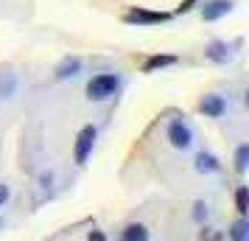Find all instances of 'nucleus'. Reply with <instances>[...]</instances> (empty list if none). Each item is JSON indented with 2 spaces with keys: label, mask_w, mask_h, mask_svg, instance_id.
<instances>
[{
  "label": "nucleus",
  "mask_w": 249,
  "mask_h": 241,
  "mask_svg": "<svg viewBox=\"0 0 249 241\" xmlns=\"http://www.w3.org/2000/svg\"><path fill=\"white\" fill-rule=\"evenodd\" d=\"M115 90H118V79H115L112 73H101V76H95V79L87 84V98L104 101V98L115 95Z\"/></svg>",
  "instance_id": "f257e3e1"
},
{
  "label": "nucleus",
  "mask_w": 249,
  "mask_h": 241,
  "mask_svg": "<svg viewBox=\"0 0 249 241\" xmlns=\"http://www.w3.org/2000/svg\"><path fill=\"white\" fill-rule=\"evenodd\" d=\"M124 20L129 25H157V23H168L171 14H165V12H148V9H132V12H126Z\"/></svg>",
  "instance_id": "f03ea898"
},
{
  "label": "nucleus",
  "mask_w": 249,
  "mask_h": 241,
  "mask_svg": "<svg viewBox=\"0 0 249 241\" xmlns=\"http://www.w3.org/2000/svg\"><path fill=\"white\" fill-rule=\"evenodd\" d=\"M92 146H95V127H84L79 132V138H76V151H73V157L76 163H84L90 157Z\"/></svg>",
  "instance_id": "7ed1b4c3"
},
{
  "label": "nucleus",
  "mask_w": 249,
  "mask_h": 241,
  "mask_svg": "<svg viewBox=\"0 0 249 241\" xmlns=\"http://www.w3.org/2000/svg\"><path fill=\"white\" fill-rule=\"evenodd\" d=\"M168 140L177 146V149H188V146H191V140H193L191 138V129L185 127L182 121H174V124L168 127Z\"/></svg>",
  "instance_id": "20e7f679"
},
{
  "label": "nucleus",
  "mask_w": 249,
  "mask_h": 241,
  "mask_svg": "<svg viewBox=\"0 0 249 241\" xmlns=\"http://www.w3.org/2000/svg\"><path fill=\"white\" fill-rule=\"evenodd\" d=\"M230 9H232V0H210V3L202 9V17L207 20V23H213V20H218V17H224Z\"/></svg>",
  "instance_id": "39448f33"
},
{
  "label": "nucleus",
  "mask_w": 249,
  "mask_h": 241,
  "mask_svg": "<svg viewBox=\"0 0 249 241\" xmlns=\"http://www.w3.org/2000/svg\"><path fill=\"white\" fill-rule=\"evenodd\" d=\"M199 107H202V112L210 115V118H221V115H224V110H227V104H224V98H221V95H204Z\"/></svg>",
  "instance_id": "423d86ee"
},
{
  "label": "nucleus",
  "mask_w": 249,
  "mask_h": 241,
  "mask_svg": "<svg viewBox=\"0 0 249 241\" xmlns=\"http://www.w3.org/2000/svg\"><path fill=\"white\" fill-rule=\"evenodd\" d=\"M174 62H177V56H171V54H154V56H148V59H146L143 70H146V73H154V70L168 68V65H174Z\"/></svg>",
  "instance_id": "0eeeda50"
},
{
  "label": "nucleus",
  "mask_w": 249,
  "mask_h": 241,
  "mask_svg": "<svg viewBox=\"0 0 249 241\" xmlns=\"http://www.w3.org/2000/svg\"><path fill=\"white\" fill-rule=\"evenodd\" d=\"M121 239L124 241H146L148 239V230L143 224H129V227L121 230Z\"/></svg>",
  "instance_id": "6e6552de"
},
{
  "label": "nucleus",
  "mask_w": 249,
  "mask_h": 241,
  "mask_svg": "<svg viewBox=\"0 0 249 241\" xmlns=\"http://www.w3.org/2000/svg\"><path fill=\"white\" fill-rule=\"evenodd\" d=\"M207 56L213 59V62H227L230 59V48L224 42H213V45L207 48Z\"/></svg>",
  "instance_id": "1a4fd4ad"
},
{
  "label": "nucleus",
  "mask_w": 249,
  "mask_h": 241,
  "mask_svg": "<svg viewBox=\"0 0 249 241\" xmlns=\"http://www.w3.org/2000/svg\"><path fill=\"white\" fill-rule=\"evenodd\" d=\"M196 168H199V171H218V168H221V166H218V160H215L213 154H199V157H196Z\"/></svg>",
  "instance_id": "9d476101"
},
{
  "label": "nucleus",
  "mask_w": 249,
  "mask_h": 241,
  "mask_svg": "<svg viewBox=\"0 0 249 241\" xmlns=\"http://www.w3.org/2000/svg\"><path fill=\"white\" fill-rule=\"evenodd\" d=\"M79 59H68V62H62L59 65V70H56V79H68V76H76L79 73Z\"/></svg>",
  "instance_id": "9b49d317"
},
{
  "label": "nucleus",
  "mask_w": 249,
  "mask_h": 241,
  "mask_svg": "<svg viewBox=\"0 0 249 241\" xmlns=\"http://www.w3.org/2000/svg\"><path fill=\"white\" fill-rule=\"evenodd\" d=\"M230 236H232L235 241H244V239H247V236H249V222H247V216H241L235 224H232V233H230Z\"/></svg>",
  "instance_id": "f8f14e48"
},
{
  "label": "nucleus",
  "mask_w": 249,
  "mask_h": 241,
  "mask_svg": "<svg viewBox=\"0 0 249 241\" xmlns=\"http://www.w3.org/2000/svg\"><path fill=\"white\" fill-rule=\"evenodd\" d=\"M247 163H249V146H238V151H235V171L244 174L247 171Z\"/></svg>",
  "instance_id": "ddd939ff"
},
{
  "label": "nucleus",
  "mask_w": 249,
  "mask_h": 241,
  "mask_svg": "<svg viewBox=\"0 0 249 241\" xmlns=\"http://www.w3.org/2000/svg\"><path fill=\"white\" fill-rule=\"evenodd\" d=\"M235 207H238V213H241V216H247V210H249V194H247V188H238V191H235Z\"/></svg>",
  "instance_id": "4468645a"
},
{
  "label": "nucleus",
  "mask_w": 249,
  "mask_h": 241,
  "mask_svg": "<svg viewBox=\"0 0 249 241\" xmlns=\"http://www.w3.org/2000/svg\"><path fill=\"white\" fill-rule=\"evenodd\" d=\"M6 202H9V185L0 183V207L6 205Z\"/></svg>",
  "instance_id": "2eb2a0df"
},
{
  "label": "nucleus",
  "mask_w": 249,
  "mask_h": 241,
  "mask_svg": "<svg viewBox=\"0 0 249 241\" xmlns=\"http://www.w3.org/2000/svg\"><path fill=\"white\" fill-rule=\"evenodd\" d=\"M196 3H199V0H185V3H182V6H179V9H177V12H191V9H193V6H196Z\"/></svg>",
  "instance_id": "dca6fc26"
},
{
  "label": "nucleus",
  "mask_w": 249,
  "mask_h": 241,
  "mask_svg": "<svg viewBox=\"0 0 249 241\" xmlns=\"http://www.w3.org/2000/svg\"><path fill=\"white\" fill-rule=\"evenodd\" d=\"M193 216H196V222H202V216H207V210H204V205H202V202L196 205V210H193Z\"/></svg>",
  "instance_id": "f3484780"
},
{
  "label": "nucleus",
  "mask_w": 249,
  "mask_h": 241,
  "mask_svg": "<svg viewBox=\"0 0 249 241\" xmlns=\"http://www.w3.org/2000/svg\"><path fill=\"white\" fill-rule=\"evenodd\" d=\"M87 239H90V241H104V233H90Z\"/></svg>",
  "instance_id": "a211bd4d"
}]
</instances>
